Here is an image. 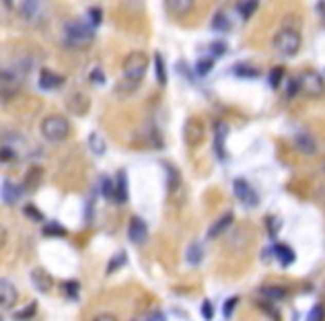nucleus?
<instances>
[{"label": "nucleus", "mask_w": 325, "mask_h": 321, "mask_svg": "<svg viewBox=\"0 0 325 321\" xmlns=\"http://www.w3.org/2000/svg\"><path fill=\"white\" fill-rule=\"evenodd\" d=\"M40 134L49 140V143H60L69 136V120L60 114H51V116L43 118L40 123Z\"/></svg>", "instance_id": "nucleus-1"}, {"label": "nucleus", "mask_w": 325, "mask_h": 321, "mask_svg": "<svg viewBox=\"0 0 325 321\" xmlns=\"http://www.w3.org/2000/svg\"><path fill=\"white\" fill-rule=\"evenodd\" d=\"M145 69H147V56L143 51H132L123 63V76L132 87H136L145 78Z\"/></svg>", "instance_id": "nucleus-2"}, {"label": "nucleus", "mask_w": 325, "mask_h": 321, "mask_svg": "<svg viewBox=\"0 0 325 321\" xmlns=\"http://www.w3.org/2000/svg\"><path fill=\"white\" fill-rule=\"evenodd\" d=\"M274 47L283 56H294L301 49V36L296 29H281L274 36Z\"/></svg>", "instance_id": "nucleus-3"}, {"label": "nucleus", "mask_w": 325, "mask_h": 321, "mask_svg": "<svg viewBox=\"0 0 325 321\" xmlns=\"http://www.w3.org/2000/svg\"><path fill=\"white\" fill-rule=\"evenodd\" d=\"M65 36H67V43L74 45V47L92 43V29H87V27L80 25V23H67L65 25Z\"/></svg>", "instance_id": "nucleus-4"}, {"label": "nucleus", "mask_w": 325, "mask_h": 321, "mask_svg": "<svg viewBox=\"0 0 325 321\" xmlns=\"http://www.w3.org/2000/svg\"><path fill=\"white\" fill-rule=\"evenodd\" d=\"M299 87L310 96H321L323 94V80H321V74L316 72H305L303 76L299 78Z\"/></svg>", "instance_id": "nucleus-5"}, {"label": "nucleus", "mask_w": 325, "mask_h": 321, "mask_svg": "<svg viewBox=\"0 0 325 321\" xmlns=\"http://www.w3.org/2000/svg\"><path fill=\"white\" fill-rule=\"evenodd\" d=\"M234 194L239 197V201L243 205H249V207H254V205H259V197H256V192H254V187L247 183V181H243V179H236L234 181Z\"/></svg>", "instance_id": "nucleus-6"}, {"label": "nucleus", "mask_w": 325, "mask_h": 321, "mask_svg": "<svg viewBox=\"0 0 325 321\" xmlns=\"http://www.w3.org/2000/svg\"><path fill=\"white\" fill-rule=\"evenodd\" d=\"M16 301H18V290L11 286L9 279H3L0 281V304H3L5 310H11Z\"/></svg>", "instance_id": "nucleus-7"}, {"label": "nucleus", "mask_w": 325, "mask_h": 321, "mask_svg": "<svg viewBox=\"0 0 325 321\" xmlns=\"http://www.w3.org/2000/svg\"><path fill=\"white\" fill-rule=\"evenodd\" d=\"M127 237H130L132 243H143V241L147 239V225L143 219L134 217L130 221V230H127Z\"/></svg>", "instance_id": "nucleus-8"}, {"label": "nucleus", "mask_w": 325, "mask_h": 321, "mask_svg": "<svg viewBox=\"0 0 325 321\" xmlns=\"http://www.w3.org/2000/svg\"><path fill=\"white\" fill-rule=\"evenodd\" d=\"M38 85H40V90H45V92L56 90V87L63 85V76L53 74L51 69H43L40 72V78H38Z\"/></svg>", "instance_id": "nucleus-9"}, {"label": "nucleus", "mask_w": 325, "mask_h": 321, "mask_svg": "<svg viewBox=\"0 0 325 321\" xmlns=\"http://www.w3.org/2000/svg\"><path fill=\"white\" fill-rule=\"evenodd\" d=\"M203 138V125L196 118H189L185 125V140L187 145H198Z\"/></svg>", "instance_id": "nucleus-10"}, {"label": "nucleus", "mask_w": 325, "mask_h": 321, "mask_svg": "<svg viewBox=\"0 0 325 321\" xmlns=\"http://www.w3.org/2000/svg\"><path fill=\"white\" fill-rule=\"evenodd\" d=\"M20 194H23V190H20L18 185H13L9 179H5V181H3V201H5L7 205H13V203H18Z\"/></svg>", "instance_id": "nucleus-11"}, {"label": "nucleus", "mask_w": 325, "mask_h": 321, "mask_svg": "<svg viewBox=\"0 0 325 321\" xmlns=\"http://www.w3.org/2000/svg\"><path fill=\"white\" fill-rule=\"evenodd\" d=\"M225 136H227V125L225 123H216V138H214V147L221 160H225Z\"/></svg>", "instance_id": "nucleus-12"}, {"label": "nucleus", "mask_w": 325, "mask_h": 321, "mask_svg": "<svg viewBox=\"0 0 325 321\" xmlns=\"http://www.w3.org/2000/svg\"><path fill=\"white\" fill-rule=\"evenodd\" d=\"M232 223H234V217H232V212H225V214H223V217H221L219 221H216V223H214L212 227H209L207 237H209V239L219 237V234H223V232H225V230H227V227L232 225Z\"/></svg>", "instance_id": "nucleus-13"}, {"label": "nucleus", "mask_w": 325, "mask_h": 321, "mask_svg": "<svg viewBox=\"0 0 325 321\" xmlns=\"http://www.w3.org/2000/svg\"><path fill=\"white\" fill-rule=\"evenodd\" d=\"M87 145H89V150L96 154V156H103V154L107 152V143H105V138L100 136L98 132H92V134H89V138H87Z\"/></svg>", "instance_id": "nucleus-14"}, {"label": "nucleus", "mask_w": 325, "mask_h": 321, "mask_svg": "<svg viewBox=\"0 0 325 321\" xmlns=\"http://www.w3.org/2000/svg\"><path fill=\"white\" fill-rule=\"evenodd\" d=\"M274 257L279 259V263L281 265H292L294 263V250L290 245H276L274 247Z\"/></svg>", "instance_id": "nucleus-15"}, {"label": "nucleus", "mask_w": 325, "mask_h": 321, "mask_svg": "<svg viewBox=\"0 0 325 321\" xmlns=\"http://www.w3.org/2000/svg\"><path fill=\"white\" fill-rule=\"evenodd\" d=\"M116 203H127V174L118 172L116 176Z\"/></svg>", "instance_id": "nucleus-16"}, {"label": "nucleus", "mask_w": 325, "mask_h": 321, "mask_svg": "<svg viewBox=\"0 0 325 321\" xmlns=\"http://www.w3.org/2000/svg\"><path fill=\"white\" fill-rule=\"evenodd\" d=\"M192 7H194V3H189V0H169V3H167V9L172 11V13H176V16H180V13L189 11Z\"/></svg>", "instance_id": "nucleus-17"}, {"label": "nucleus", "mask_w": 325, "mask_h": 321, "mask_svg": "<svg viewBox=\"0 0 325 321\" xmlns=\"http://www.w3.org/2000/svg\"><path fill=\"white\" fill-rule=\"evenodd\" d=\"M100 190H103V197L105 199H114V201H116V185H114V179L103 176V181H100Z\"/></svg>", "instance_id": "nucleus-18"}, {"label": "nucleus", "mask_w": 325, "mask_h": 321, "mask_svg": "<svg viewBox=\"0 0 325 321\" xmlns=\"http://www.w3.org/2000/svg\"><path fill=\"white\" fill-rule=\"evenodd\" d=\"M154 65H156V80L160 85H165L167 83V74H165V60H162L160 53L154 56Z\"/></svg>", "instance_id": "nucleus-19"}, {"label": "nucleus", "mask_w": 325, "mask_h": 321, "mask_svg": "<svg viewBox=\"0 0 325 321\" xmlns=\"http://www.w3.org/2000/svg\"><path fill=\"white\" fill-rule=\"evenodd\" d=\"M212 29H216V31H227V29H229V20L225 18V13H223V11L214 13V18H212Z\"/></svg>", "instance_id": "nucleus-20"}, {"label": "nucleus", "mask_w": 325, "mask_h": 321, "mask_svg": "<svg viewBox=\"0 0 325 321\" xmlns=\"http://www.w3.org/2000/svg\"><path fill=\"white\" fill-rule=\"evenodd\" d=\"M234 74H236V76H243V78H256V76H259V72H256L254 67H247V65H236Z\"/></svg>", "instance_id": "nucleus-21"}, {"label": "nucleus", "mask_w": 325, "mask_h": 321, "mask_svg": "<svg viewBox=\"0 0 325 321\" xmlns=\"http://www.w3.org/2000/svg\"><path fill=\"white\" fill-rule=\"evenodd\" d=\"M203 259V252H201V245L198 243H192V245H189V250H187V261H189V263H198V261Z\"/></svg>", "instance_id": "nucleus-22"}, {"label": "nucleus", "mask_w": 325, "mask_h": 321, "mask_svg": "<svg viewBox=\"0 0 325 321\" xmlns=\"http://www.w3.org/2000/svg\"><path fill=\"white\" fill-rule=\"evenodd\" d=\"M212 67H214V60L212 58H203V60L196 63V74H198V76H205V74H209Z\"/></svg>", "instance_id": "nucleus-23"}, {"label": "nucleus", "mask_w": 325, "mask_h": 321, "mask_svg": "<svg viewBox=\"0 0 325 321\" xmlns=\"http://www.w3.org/2000/svg\"><path fill=\"white\" fill-rule=\"evenodd\" d=\"M123 263H127V254L125 252H118L116 257H114L112 261H110V268H107V272H114V270H118Z\"/></svg>", "instance_id": "nucleus-24"}, {"label": "nucleus", "mask_w": 325, "mask_h": 321, "mask_svg": "<svg viewBox=\"0 0 325 321\" xmlns=\"http://www.w3.org/2000/svg\"><path fill=\"white\" fill-rule=\"evenodd\" d=\"M263 294L269 299H281V297H285V290L283 288H274V286H265L263 288Z\"/></svg>", "instance_id": "nucleus-25"}, {"label": "nucleus", "mask_w": 325, "mask_h": 321, "mask_svg": "<svg viewBox=\"0 0 325 321\" xmlns=\"http://www.w3.org/2000/svg\"><path fill=\"white\" fill-rule=\"evenodd\" d=\"M31 314H36V304H29L27 308H23V310H18L16 312V319L18 321H25V319H29Z\"/></svg>", "instance_id": "nucleus-26"}, {"label": "nucleus", "mask_w": 325, "mask_h": 321, "mask_svg": "<svg viewBox=\"0 0 325 321\" xmlns=\"http://www.w3.org/2000/svg\"><path fill=\"white\" fill-rule=\"evenodd\" d=\"M296 145H299V150H303L305 154L314 152V145H312V140H310L308 136H299V138H296Z\"/></svg>", "instance_id": "nucleus-27"}, {"label": "nucleus", "mask_w": 325, "mask_h": 321, "mask_svg": "<svg viewBox=\"0 0 325 321\" xmlns=\"http://www.w3.org/2000/svg\"><path fill=\"white\" fill-rule=\"evenodd\" d=\"M281 78H283V69H281V67H274V69L269 72V85H272L274 90H276V87H279V83H281Z\"/></svg>", "instance_id": "nucleus-28"}, {"label": "nucleus", "mask_w": 325, "mask_h": 321, "mask_svg": "<svg viewBox=\"0 0 325 321\" xmlns=\"http://www.w3.org/2000/svg\"><path fill=\"white\" fill-rule=\"evenodd\" d=\"M45 234L47 237H65V227H60L56 223H51V225H47L45 227Z\"/></svg>", "instance_id": "nucleus-29"}, {"label": "nucleus", "mask_w": 325, "mask_h": 321, "mask_svg": "<svg viewBox=\"0 0 325 321\" xmlns=\"http://www.w3.org/2000/svg\"><path fill=\"white\" fill-rule=\"evenodd\" d=\"M201 312H203V319H205V321H212L214 319V306H212V301H203Z\"/></svg>", "instance_id": "nucleus-30"}, {"label": "nucleus", "mask_w": 325, "mask_h": 321, "mask_svg": "<svg viewBox=\"0 0 325 321\" xmlns=\"http://www.w3.org/2000/svg\"><path fill=\"white\" fill-rule=\"evenodd\" d=\"M323 317H325V310L321 306H314L312 310H310V314H308V321H323Z\"/></svg>", "instance_id": "nucleus-31"}, {"label": "nucleus", "mask_w": 325, "mask_h": 321, "mask_svg": "<svg viewBox=\"0 0 325 321\" xmlns=\"http://www.w3.org/2000/svg\"><path fill=\"white\" fill-rule=\"evenodd\" d=\"M31 279H40V288H38V290H43V292H47V290H49V279H47V277H45V274L40 272V270H36V272H33V274H31Z\"/></svg>", "instance_id": "nucleus-32"}, {"label": "nucleus", "mask_w": 325, "mask_h": 321, "mask_svg": "<svg viewBox=\"0 0 325 321\" xmlns=\"http://www.w3.org/2000/svg\"><path fill=\"white\" fill-rule=\"evenodd\" d=\"M165 170H167V174H169V190H174V187H176V183H178V181H180V176H178V174H176V170H174L172 165H165Z\"/></svg>", "instance_id": "nucleus-33"}, {"label": "nucleus", "mask_w": 325, "mask_h": 321, "mask_svg": "<svg viewBox=\"0 0 325 321\" xmlns=\"http://www.w3.org/2000/svg\"><path fill=\"white\" fill-rule=\"evenodd\" d=\"M209 51H212V56H223V53H225V43L216 40V43L209 45Z\"/></svg>", "instance_id": "nucleus-34"}, {"label": "nucleus", "mask_w": 325, "mask_h": 321, "mask_svg": "<svg viewBox=\"0 0 325 321\" xmlns=\"http://www.w3.org/2000/svg\"><path fill=\"white\" fill-rule=\"evenodd\" d=\"M236 301H239L236 297H232V299L225 301V308H223V314H225V319L232 317V312H234V308H236Z\"/></svg>", "instance_id": "nucleus-35"}, {"label": "nucleus", "mask_w": 325, "mask_h": 321, "mask_svg": "<svg viewBox=\"0 0 325 321\" xmlns=\"http://www.w3.org/2000/svg\"><path fill=\"white\" fill-rule=\"evenodd\" d=\"M256 9V3H241L239 5V11L243 13V18H249V13Z\"/></svg>", "instance_id": "nucleus-36"}, {"label": "nucleus", "mask_w": 325, "mask_h": 321, "mask_svg": "<svg viewBox=\"0 0 325 321\" xmlns=\"http://www.w3.org/2000/svg\"><path fill=\"white\" fill-rule=\"evenodd\" d=\"M25 214L29 219H33V221H43V214H40V210H36V207H31V205L25 207Z\"/></svg>", "instance_id": "nucleus-37"}, {"label": "nucleus", "mask_w": 325, "mask_h": 321, "mask_svg": "<svg viewBox=\"0 0 325 321\" xmlns=\"http://www.w3.org/2000/svg\"><path fill=\"white\" fill-rule=\"evenodd\" d=\"M65 290H67L69 297L76 299L78 297V281H69V283H65Z\"/></svg>", "instance_id": "nucleus-38"}, {"label": "nucleus", "mask_w": 325, "mask_h": 321, "mask_svg": "<svg viewBox=\"0 0 325 321\" xmlns=\"http://www.w3.org/2000/svg\"><path fill=\"white\" fill-rule=\"evenodd\" d=\"M89 16H92V23H94V25H98V23H100V16H103V13H100L98 7H92V9H89Z\"/></svg>", "instance_id": "nucleus-39"}, {"label": "nucleus", "mask_w": 325, "mask_h": 321, "mask_svg": "<svg viewBox=\"0 0 325 321\" xmlns=\"http://www.w3.org/2000/svg\"><path fill=\"white\" fill-rule=\"evenodd\" d=\"M13 158V154H11V150H9V147H3V160H5V163H9V160Z\"/></svg>", "instance_id": "nucleus-40"}, {"label": "nucleus", "mask_w": 325, "mask_h": 321, "mask_svg": "<svg viewBox=\"0 0 325 321\" xmlns=\"http://www.w3.org/2000/svg\"><path fill=\"white\" fill-rule=\"evenodd\" d=\"M147 321H165V314H162V312H154V314L147 317Z\"/></svg>", "instance_id": "nucleus-41"}, {"label": "nucleus", "mask_w": 325, "mask_h": 321, "mask_svg": "<svg viewBox=\"0 0 325 321\" xmlns=\"http://www.w3.org/2000/svg\"><path fill=\"white\" fill-rule=\"evenodd\" d=\"M94 321H116V317H114V314H98Z\"/></svg>", "instance_id": "nucleus-42"}, {"label": "nucleus", "mask_w": 325, "mask_h": 321, "mask_svg": "<svg viewBox=\"0 0 325 321\" xmlns=\"http://www.w3.org/2000/svg\"><path fill=\"white\" fill-rule=\"evenodd\" d=\"M92 78L96 80V83H103V74H100V69H94V74H92Z\"/></svg>", "instance_id": "nucleus-43"}]
</instances>
